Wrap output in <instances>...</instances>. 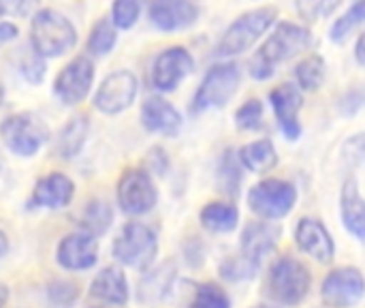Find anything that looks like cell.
<instances>
[{"label":"cell","mask_w":365,"mask_h":308,"mask_svg":"<svg viewBox=\"0 0 365 308\" xmlns=\"http://www.w3.org/2000/svg\"><path fill=\"white\" fill-rule=\"evenodd\" d=\"M310 47H312V32L306 26L295 21H282L265 39L261 49L250 58L248 71L255 79L265 81L274 77L276 64L287 62Z\"/></svg>","instance_id":"obj_1"},{"label":"cell","mask_w":365,"mask_h":308,"mask_svg":"<svg viewBox=\"0 0 365 308\" xmlns=\"http://www.w3.org/2000/svg\"><path fill=\"white\" fill-rule=\"evenodd\" d=\"M312 287V277L306 264L291 255L278 257L267 272L265 292L280 307H297L302 304Z\"/></svg>","instance_id":"obj_2"},{"label":"cell","mask_w":365,"mask_h":308,"mask_svg":"<svg viewBox=\"0 0 365 308\" xmlns=\"http://www.w3.org/2000/svg\"><path fill=\"white\" fill-rule=\"evenodd\" d=\"M278 9L276 6H259L242 13L222 34L214 54L216 58H233L248 51L265 32L276 24Z\"/></svg>","instance_id":"obj_3"},{"label":"cell","mask_w":365,"mask_h":308,"mask_svg":"<svg viewBox=\"0 0 365 308\" xmlns=\"http://www.w3.org/2000/svg\"><path fill=\"white\" fill-rule=\"evenodd\" d=\"M32 47L43 58H56L73 49L77 43L75 26L62 13L53 9H43L32 19Z\"/></svg>","instance_id":"obj_4"},{"label":"cell","mask_w":365,"mask_h":308,"mask_svg":"<svg viewBox=\"0 0 365 308\" xmlns=\"http://www.w3.org/2000/svg\"><path fill=\"white\" fill-rule=\"evenodd\" d=\"M297 204V189L289 180L265 178L248 191V208L263 221H280Z\"/></svg>","instance_id":"obj_5"},{"label":"cell","mask_w":365,"mask_h":308,"mask_svg":"<svg viewBox=\"0 0 365 308\" xmlns=\"http://www.w3.org/2000/svg\"><path fill=\"white\" fill-rule=\"evenodd\" d=\"M240 66L235 62H222L214 64L207 75L203 77L199 90L195 92L192 99V111L201 114L205 109L214 107H225L237 92L240 88Z\"/></svg>","instance_id":"obj_6"},{"label":"cell","mask_w":365,"mask_h":308,"mask_svg":"<svg viewBox=\"0 0 365 308\" xmlns=\"http://www.w3.org/2000/svg\"><path fill=\"white\" fill-rule=\"evenodd\" d=\"M158 253L156 234L143 223H126L113 240V255L135 270H145Z\"/></svg>","instance_id":"obj_7"},{"label":"cell","mask_w":365,"mask_h":308,"mask_svg":"<svg viewBox=\"0 0 365 308\" xmlns=\"http://www.w3.org/2000/svg\"><path fill=\"white\" fill-rule=\"evenodd\" d=\"M364 298L365 277L355 266L334 268L321 285V300L327 308H355Z\"/></svg>","instance_id":"obj_8"},{"label":"cell","mask_w":365,"mask_h":308,"mask_svg":"<svg viewBox=\"0 0 365 308\" xmlns=\"http://www.w3.org/2000/svg\"><path fill=\"white\" fill-rule=\"evenodd\" d=\"M0 137L9 146L11 152L19 157H32L45 144L47 129L34 114L21 111V114L9 116L0 124Z\"/></svg>","instance_id":"obj_9"},{"label":"cell","mask_w":365,"mask_h":308,"mask_svg":"<svg viewBox=\"0 0 365 308\" xmlns=\"http://www.w3.org/2000/svg\"><path fill=\"white\" fill-rule=\"evenodd\" d=\"M158 195L152 182V176L145 169H126L118 182V202L120 208L130 214L139 217L154 208Z\"/></svg>","instance_id":"obj_10"},{"label":"cell","mask_w":365,"mask_h":308,"mask_svg":"<svg viewBox=\"0 0 365 308\" xmlns=\"http://www.w3.org/2000/svg\"><path fill=\"white\" fill-rule=\"evenodd\" d=\"M195 69V60L186 47H167L154 60L152 84L160 92H173Z\"/></svg>","instance_id":"obj_11"},{"label":"cell","mask_w":365,"mask_h":308,"mask_svg":"<svg viewBox=\"0 0 365 308\" xmlns=\"http://www.w3.org/2000/svg\"><path fill=\"white\" fill-rule=\"evenodd\" d=\"M304 90L297 84H280L269 92V103L276 114L278 126L289 141H297L302 137V122L299 111L304 105Z\"/></svg>","instance_id":"obj_12"},{"label":"cell","mask_w":365,"mask_h":308,"mask_svg":"<svg viewBox=\"0 0 365 308\" xmlns=\"http://www.w3.org/2000/svg\"><path fill=\"white\" fill-rule=\"evenodd\" d=\"M92 81H94L92 60L86 56H77L58 73L53 81V92L64 105H77L90 92Z\"/></svg>","instance_id":"obj_13"},{"label":"cell","mask_w":365,"mask_h":308,"mask_svg":"<svg viewBox=\"0 0 365 308\" xmlns=\"http://www.w3.org/2000/svg\"><path fill=\"white\" fill-rule=\"evenodd\" d=\"M137 90H139V81L130 71L111 73L103 79L94 96V105L103 114H120L126 107H130V103L137 96Z\"/></svg>","instance_id":"obj_14"},{"label":"cell","mask_w":365,"mask_h":308,"mask_svg":"<svg viewBox=\"0 0 365 308\" xmlns=\"http://www.w3.org/2000/svg\"><path fill=\"white\" fill-rule=\"evenodd\" d=\"M295 244L319 264H331L336 257V242L319 219L304 217L295 227Z\"/></svg>","instance_id":"obj_15"},{"label":"cell","mask_w":365,"mask_h":308,"mask_svg":"<svg viewBox=\"0 0 365 308\" xmlns=\"http://www.w3.org/2000/svg\"><path fill=\"white\" fill-rule=\"evenodd\" d=\"M199 17V9L192 0H152L150 19L163 32H175L192 26Z\"/></svg>","instance_id":"obj_16"},{"label":"cell","mask_w":365,"mask_h":308,"mask_svg":"<svg viewBox=\"0 0 365 308\" xmlns=\"http://www.w3.org/2000/svg\"><path fill=\"white\" fill-rule=\"evenodd\" d=\"M280 240V227L265 221H252L242 232V249L240 255H244L248 262L261 268L263 259L276 249Z\"/></svg>","instance_id":"obj_17"},{"label":"cell","mask_w":365,"mask_h":308,"mask_svg":"<svg viewBox=\"0 0 365 308\" xmlns=\"http://www.w3.org/2000/svg\"><path fill=\"white\" fill-rule=\"evenodd\" d=\"M56 257L64 270H88L96 264L98 244L94 236H90L88 232H77L62 238Z\"/></svg>","instance_id":"obj_18"},{"label":"cell","mask_w":365,"mask_h":308,"mask_svg":"<svg viewBox=\"0 0 365 308\" xmlns=\"http://www.w3.org/2000/svg\"><path fill=\"white\" fill-rule=\"evenodd\" d=\"M340 217L344 229L365 247V199L359 193L357 180L351 176L342 184L340 193Z\"/></svg>","instance_id":"obj_19"},{"label":"cell","mask_w":365,"mask_h":308,"mask_svg":"<svg viewBox=\"0 0 365 308\" xmlns=\"http://www.w3.org/2000/svg\"><path fill=\"white\" fill-rule=\"evenodd\" d=\"M141 122L150 133L175 137L182 129L180 111L160 96H150L141 107Z\"/></svg>","instance_id":"obj_20"},{"label":"cell","mask_w":365,"mask_h":308,"mask_svg":"<svg viewBox=\"0 0 365 308\" xmlns=\"http://www.w3.org/2000/svg\"><path fill=\"white\" fill-rule=\"evenodd\" d=\"M75 193L73 180L64 174H49L41 178L32 193V204L38 208H64L71 204Z\"/></svg>","instance_id":"obj_21"},{"label":"cell","mask_w":365,"mask_h":308,"mask_svg":"<svg viewBox=\"0 0 365 308\" xmlns=\"http://www.w3.org/2000/svg\"><path fill=\"white\" fill-rule=\"evenodd\" d=\"M92 296L96 300H103L107 304H113V307H122L126 304L128 300V283H126V277L120 268H105L96 274V279L92 281V287H90Z\"/></svg>","instance_id":"obj_22"},{"label":"cell","mask_w":365,"mask_h":308,"mask_svg":"<svg viewBox=\"0 0 365 308\" xmlns=\"http://www.w3.org/2000/svg\"><path fill=\"white\" fill-rule=\"evenodd\" d=\"M237 157H240L242 167L252 174H267L278 165V152H276L272 139L250 141L240 148Z\"/></svg>","instance_id":"obj_23"},{"label":"cell","mask_w":365,"mask_h":308,"mask_svg":"<svg viewBox=\"0 0 365 308\" xmlns=\"http://www.w3.org/2000/svg\"><path fill=\"white\" fill-rule=\"evenodd\" d=\"M199 219L205 229L214 234H229L240 223V210L227 202H212L201 210Z\"/></svg>","instance_id":"obj_24"},{"label":"cell","mask_w":365,"mask_h":308,"mask_svg":"<svg viewBox=\"0 0 365 308\" xmlns=\"http://www.w3.org/2000/svg\"><path fill=\"white\" fill-rule=\"evenodd\" d=\"M295 77H297V86L306 92H314L325 84L327 77V64L323 60L321 54H310L306 58L299 60V64L295 66Z\"/></svg>","instance_id":"obj_25"},{"label":"cell","mask_w":365,"mask_h":308,"mask_svg":"<svg viewBox=\"0 0 365 308\" xmlns=\"http://www.w3.org/2000/svg\"><path fill=\"white\" fill-rule=\"evenodd\" d=\"M86 135H88V122H86V118H81V116L73 118L62 129V133L58 137V152L64 159L75 157L81 150V146L86 144Z\"/></svg>","instance_id":"obj_26"},{"label":"cell","mask_w":365,"mask_h":308,"mask_svg":"<svg viewBox=\"0 0 365 308\" xmlns=\"http://www.w3.org/2000/svg\"><path fill=\"white\" fill-rule=\"evenodd\" d=\"M242 163L240 157L233 150H227L220 159L218 165V184L220 191H225L227 195H237L240 193V184H242Z\"/></svg>","instance_id":"obj_27"},{"label":"cell","mask_w":365,"mask_h":308,"mask_svg":"<svg viewBox=\"0 0 365 308\" xmlns=\"http://www.w3.org/2000/svg\"><path fill=\"white\" fill-rule=\"evenodd\" d=\"M111 221H113V214L105 202H90L81 214V227L94 238L105 234L109 229Z\"/></svg>","instance_id":"obj_28"},{"label":"cell","mask_w":365,"mask_h":308,"mask_svg":"<svg viewBox=\"0 0 365 308\" xmlns=\"http://www.w3.org/2000/svg\"><path fill=\"white\" fill-rule=\"evenodd\" d=\"M365 24V0H357L342 17H338L329 30V36L334 43H344L355 28Z\"/></svg>","instance_id":"obj_29"},{"label":"cell","mask_w":365,"mask_h":308,"mask_svg":"<svg viewBox=\"0 0 365 308\" xmlns=\"http://www.w3.org/2000/svg\"><path fill=\"white\" fill-rule=\"evenodd\" d=\"M115 45V24L113 19H98L90 32V39H88V49L94 54V56H105L113 49Z\"/></svg>","instance_id":"obj_30"},{"label":"cell","mask_w":365,"mask_h":308,"mask_svg":"<svg viewBox=\"0 0 365 308\" xmlns=\"http://www.w3.org/2000/svg\"><path fill=\"white\" fill-rule=\"evenodd\" d=\"M171 283H173V266L167 264V266L158 268L152 277H148L143 281V285H141V298L143 300H150V302L160 300L167 294V289H169Z\"/></svg>","instance_id":"obj_31"},{"label":"cell","mask_w":365,"mask_h":308,"mask_svg":"<svg viewBox=\"0 0 365 308\" xmlns=\"http://www.w3.org/2000/svg\"><path fill=\"white\" fill-rule=\"evenodd\" d=\"M190 308H231V300L222 287L214 283H203L197 287Z\"/></svg>","instance_id":"obj_32"},{"label":"cell","mask_w":365,"mask_h":308,"mask_svg":"<svg viewBox=\"0 0 365 308\" xmlns=\"http://www.w3.org/2000/svg\"><path fill=\"white\" fill-rule=\"evenodd\" d=\"M257 272H259V266H255L252 262H248L244 255L229 257V259L220 266V274H222V279H227V281H231V283L250 281Z\"/></svg>","instance_id":"obj_33"},{"label":"cell","mask_w":365,"mask_h":308,"mask_svg":"<svg viewBox=\"0 0 365 308\" xmlns=\"http://www.w3.org/2000/svg\"><path fill=\"white\" fill-rule=\"evenodd\" d=\"M235 124L240 131H259L263 126V103L259 99H248L235 111Z\"/></svg>","instance_id":"obj_34"},{"label":"cell","mask_w":365,"mask_h":308,"mask_svg":"<svg viewBox=\"0 0 365 308\" xmlns=\"http://www.w3.org/2000/svg\"><path fill=\"white\" fill-rule=\"evenodd\" d=\"M340 161H342V165H344L349 172L357 169V167L364 163L365 161V131L351 135V137H349V139L342 144V148H340Z\"/></svg>","instance_id":"obj_35"},{"label":"cell","mask_w":365,"mask_h":308,"mask_svg":"<svg viewBox=\"0 0 365 308\" xmlns=\"http://www.w3.org/2000/svg\"><path fill=\"white\" fill-rule=\"evenodd\" d=\"M143 4H145V0H115L113 9H111V17H113L115 28L126 30V28L135 26Z\"/></svg>","instance_id":"obj_36"},{"label":"cell","mask_w":365,"mask_h":308,"mask_svg":"<svg viewBox=\"0 0 365 308\" xmlns=\"http://www.w3.org/2000/svg\"><path fill=\"white\" fill-rule=\"evenodd\" d=\"M338 4H340V0H297V11L306 19L314 21L317 17L331 15Z\"/></svg>","instance_id":"obj_37"},{"label":"cell","mask_w":365,"mask_h":308,"mask_svg":"<svg viewBox=\"0 0 365 308\" xmlns=\"http://www.w3.org/2000/svg\"><path fill=\"white\" fill-rule=\"evenodd\" d=\"M21 73L30 84H41L43 75H45V64H43V56L38 51L32 49V54L28 58L21 60Z\"/></svg>","instance_id":"obj_38"},{"label":"cell","mask_w":365,"mask_h":308,"mask_svg":"<svg viewBox=\"0 0 365 308\" xmlns=\"http://www.w3.org/2000/svg\"><path fill=\"white\" fill-rule=\"evenodd\" d=\"M365 105V90L361 88H353L349 90L342 99H340V111L344 116H355Z\"/></svg>","instance_id":"obj_39"},{"label":"cell","mask_w":365,"mask_h":308,"mask_svg":"<svg viewBox=\"0 0 365 308\" xmlns=\"http://www.w3.org/2000/svg\"><path fill=\"white\" fill-rule=\"evenodd\" d=\"M34 4H36V0H0V9L4 13L19 15V17H26L34 9Z\"/></svg>","instance_id":"obj_40"},{"label":"cell","mask_w":365,"mask_h":308,"mask_svg":"<svg viewBox=\"0 0 365 308\" xmlns=\"http://www.w3.org/2000/svg\"><path fill=\"white\" fill-rule=\"evenodd\" d=\"M17 34H19V30H17L15 24H11V21H0V45H6V43L15 41Z\"/></svg>","instance_id":"obj_41"},{"label":"cell","mask_w":365,"mask_h":308,"mask_svg":"<svg viewBox=\"0 0 365 308\" xmlns=\"http://www.w3.org/2000/svg\"><path fill=\"white\" fill-rule=\"evenodd\" d=\"M355 58H357V62L365 66V32L357 39V43H355Z\"/></svg>","instance_id":"obj_42"},{"label":"cell","mask_w":365,"mask_h":308,"mask_svg":"<svg viewBox=\"0 0 365 308\" xmlns=\"http://www.w3.org/2000/svg\"><path fill=\"white\" fill-rule=\"evenodd\" d=\"M6 251H9V240H6V236L0 232V262H2V257L6 255Z\"/></svg>","instance_id":"obj_43"},{"label":"cell","mask_w":365,"mask_h":308,"mask_svg":"<svg viewBox=\"0 0 365 308\" xmlns=\"http://www.w3.org/2000/svg\"><path fill=\"white\" fill-rule=\"evenodd\" d=\"M6 296H9V294H6V287H4V285H0V308L4 307V302H6Z\"/></svg>","instance_id":"obj_44"},{"label":"cell","mask_w":365,"mask_h":308,"mask_svg":"<svg viewBox=\"0 0 365 308\" xmlns=\"http://www.w3.org/2000/svg\"><path fill=\"white\" fill-rule=\"evenodd\" d=\"M2 99H4V88H2V81H0V105H2Z\"/></svg>","instance_id":"obj_45"},{"label":"cell","mask_w":365,"mask_h":308,"mask_svg":"<svg viewBox=\"0 0 365 308\" xmlns=\"http://www.w3.org/2000/svg\"><path fill=\"white\" fill-rule=\"evenodd\" d=\"M255 308H274V307H255Z\"/></svg>","instance_id":"obj_46"}]
</instances>
